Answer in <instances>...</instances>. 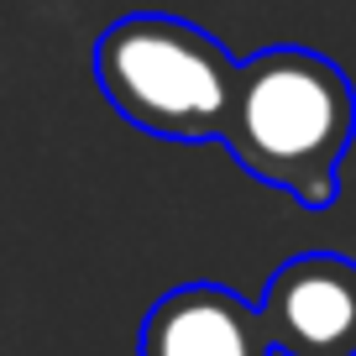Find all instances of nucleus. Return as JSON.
<instances>
[{
  "label": "nucleus",
  "instance_id": "20e7f679",
  "mask_svg": "<svg viewBox=\"0 0 356 356\" xmlns=\"http://www.w3.org/2000/svg\"><path fill=\"white\" fill-rule=\"evenodd\" d=\"M136 356H278L262 309L225 283H184L147 309Z\"/></svg>",
  "mask_w": 356,
  "mask_h": 356
},
{
  "label": "nucleus",
  "instance_id": "7ed1b4c3",
  "mask_svg": "<svg viewBox=\"0 0 356 356\" xmlns=\"http://www.w3.org/2000/svg\"><path fill=\"white\" fill-rule=\"evenodd\" d=\"M257 309L278 356H356V262L335 252L289 257Z\"/></svg>",
  "mask_w": 356,
  "mask_h": 356
},
{
  "label": "nucleus",
  "instance_id": "f257e3e1",
  "mask_svg": "<svg viewBox=\"0 0 356 356\" xmlns=\"http://www.w3.org/2000/svg\"><path fill=\"white\" fill-rule=\"evenodd\" d=\"M356 136V89L325 53L267 47L241 63L220 142L252 178L283 189L299 210H330Z\"/></svg>",
  "mask_w": 356,
  "mask_h": 356
},
{
  "label": "nucleus",
  "instance_id": "f03ea898",
  "mask_svg": "<svg viewBox=\"0 0 356 356\" xmlns=\"http://www.w3.org/2000/svg\"><path fill=\"white\" fill-rule=\"evenodd\" d=\"M95 84L136 131L163 142H220L241 63L194 22L136 11L100 32Z\"/></svg>",
  "mask_w": 356,
  "mask_h": 356
}]
</instances>
